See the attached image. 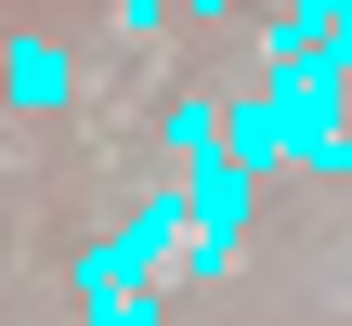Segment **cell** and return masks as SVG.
I'll list each match as a JSON object with an SVG mask.
<instances>
[{
  "label": "cell",
  "mask_w": 352,
  "mask_h": 326,
  "mask_svg": "<svg viewBox=\"0 0 352 326\" xmlns=\"http://www.w3.org/2000/svg\"><path fill=\"white\" fill-rule=\"evenodd\" d=\"M104 248H118L131 274H170V261L196 248V183H183V170H157V183H144V209H131Z\"/></svg>",
  "instance_id": "cell-1"
},
{
  "label": "cell",
  "mask_w": 352,
  "mask_h": 326,
  "mask_svg": "<svg viewBox=\"0 0 352 326\" xmlns=\"http://www.w3.org/2000/svg\"><path fill=\"white\" fill-rule=\"evenodd\" d=\"M0 91H13V105H26V118H52V105H78V52H65V39H39V26H26V39H13V52H0Z\"/></svg>",
  "instance_id": "cell-2"
},
{
  "label": "cell",
  "mask_w": 352,
  "mask_h": 326,
  "mask_svg": "<svg viewBox=\"0 0 352 326\" xmlns=\"http://www.w3.org/2000/svg\"><path fill=\"white\" fill-rule=\"evenodd\" d=\"M78 314L91 326H157L170 301H157V274H131L118 248H91V261H78Z\"/></svg>",
  "instance_id": "cell-3"
},
{
  "label": "cell",
  "mask_w": 352,
  "mask_h": 326,
  "mask_svg": "<svg viewBox=\"0 0 352 326\" xmlns=\"http://www.w3.org/2000/svg\"><path fill=\"white\" fill-rule=\"evenodd\" d=\"M157 144H170V170H209V157H222V105H196V91H183Z\"/></svg>",
  "instance_id": "cell-4"
},
{
  "label": "cell",
  "mask_w": 352,
  "mask_h": 326,
  "mask_svg": "<svg viewBox=\"0 0 352 326\" xmlns=\"http://www.w3.org/2000/svg\"><path fill=\"white\" fill-rule=\"evenodd\" d=\"M170 13H209V26H222V13H235V0H170Z\"/></svg>",
  "instance_id": "cell-5"
},
{
  "label": "cell",
  "mask_w": 352,
  "mask_h": 326,
  "mask_svg": "<svg viewBox=\"0 0 352 326\" xmlns=\"http://www.w3.org/2000/svg\"><path fill=\"white\" fill-rule=\"evenodd\" d=\"M287 13H352V0H287Z\"/></svg>",
  "instance_id": "cell-6"
}]
</instances>
